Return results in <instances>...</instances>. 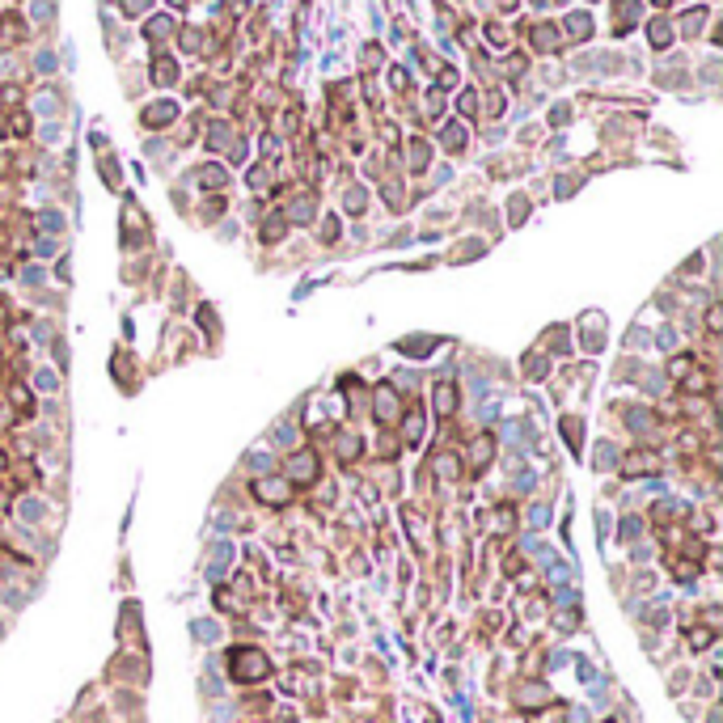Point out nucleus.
<instances>
[{"mask_svg":"<svg viewBox=\"0 0 723 723\" xmlns=\"http://www.w3.org/2000/svg\"><path fill=\"white\" fill-rule=\"evenodd\" d=\"M233 673H237L241 681H258V677L267 673V660H262L258 652H241V656H237V669H233Z\"/></svg>","mask_w":723,"mask_h":723,"instance_id":"1","label":"nucleus"}]
</instances>
